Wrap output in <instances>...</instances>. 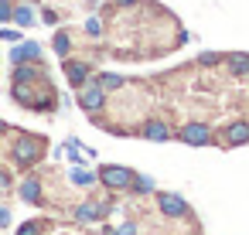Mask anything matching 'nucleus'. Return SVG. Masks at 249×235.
<instances>
[{
	"label": "nucleus",
	"mask_w": 249,
	"mask_h": 235,
	"mask_svg": "<svg viewBox=\"0 0 249 235\" xmlns=\"http://www.w3.org/2000/svg\"><path fill=\"white\" fill-rule=\"evenodd\" d=\"M48 153V140L38 136V133H18V143H14V164L18 167H35L41 164V157Z\"/></svg>",
	"instance_id": "f257e3e1"
},
{
	"label": "nucleus",
	"mask_w": 249,
	"mask_h": 235,
	"mask_svg": "<svg viewBox=\"0 0 249 235\" xmlns=\"http://www.w3.org/2000/svg\"><path fill=\"white\" fill-rule=\"evenodd\" d=\"M75 102H79V109H82V113H89L92 119L106 109V89L96 82V75H92L82 89H75Z\"/></svg>",
	"instance_id": "f03ea898"
},
{
	"label": "nucleus",
	"mask_w": 249,
	"mask_h": 235,
	"mask_svg": "<svg viewBox=\"0 0 249 235\" xmlns=\"http://www.w3.org/2000/svg\"><path fill=\"white\" fill-rule=\"evenodd\" d=\"M96 177H99V184L109 187V191H130L133 181H137V170L120 167V164H103V167L96 170Z\"/></svg>",
	"instance_id": "7ed1b4c3"
},
{
	"label": "nucleus",
	"mask_w": 249,
	"mask_h": 235,
	"mask_svg": "<svg viewBox=\"0 0 249 235\" xmlns=\"http://www.w3.org/2000/svg\"><path fill=\"white\" fill-rule=\"evenodd\" d=\"M174 136H178L181 143H188V147H212V143H215V130H212L208 123H198V119H195V123H184Z\"/></svg>",
	"instance_id": "20e7f679"
},
{
	"label": "nucleus",
	"mask_w": 249,
	"mask_h": 235,
	"mask_svg": "<svg viewBox=\"0 0 249 235\" xmlns=\"http://www.w3.org/2000/svg\"><path fill=\"white\" fill-rule=\"evenodd\" d=\"M157 208L164 211V218H188L191 215V204L181 194H171V191H160L157 194Z\"/></svg>",
	"instance_id": "39448f33"
},
{
	"label": "nucleus",
	"mask_w": 249,
	"mask_h": 235,
	"mask_svg": "<svg viewBox=\"0 0 249 235\" xmlns=\"http://www.w3.org/2000/svg\"><path fill=\"white\" fill-rule=\"evenodd\" d=\"M62 68H65V79H69L72 89H82V85L96 75L89 62H75V58H62Z\"/></svg>",
	"instance_id": "423d86ee"
},
{
	"label": "nucleus",
	"mask_w": 249,
	"mask_h": 235,
	"mask_svg": "<svg viewBox=\"0 0 249 235\" xmlns=\"http://www.w3.org/2000/svg\"><path fill=\"white\" fill-rule=\"evenodd\" d=\"M137 133H140L143 140H154V143H167V140L174 136V130H171L164 119H154V116H150V119H143Z\"/></svg>",
	"instance_id": "0eeeda50"
},
{
	"label": "nucleus",
	"mask_w": 249,
	"mask_h": 235,
	"mask_svg": "<svg viewBox=\"0 0 249 235\" xmlns=\"http://www.w3.org/2000/svg\"><path fill=\"white\" fill-rule=\"evenodd\" d=\"M222 143H225V147H242V143H249V123H246V119L225 123V126H222Z\"/></svg>",
	"instance_id": "6e6552de"
},
{
	"label": "nucleus",
	"mask_w": 249,
	"mask_h": 235,
	"mask_svg": "<svg viewBox=\"0 0 249 235\" xmlns=\"http://www.w3.org/2000/svg\"><path fill=\"white\" fill-rule=\"evenodd\" d=\"M11 62L21 65V62H41V45L38 41H18L11 48Z\"/></svg>",
	"instance_id": "1a4fd4ad"
},
{
	"label": "nucleus",
	"mask_w": 249,
	"mask_h": 235,
	"mask_svg": "<svg viewBox=\"0 0 249 235\" xmlns=\"http://www.w3.org/2000/svg\"><path fill=\"white\" fill-rule=\"evenodd\" d=\"M18 194H21V201H28V204H41V201H45V198H41V181H38V177H24L21 187H18Z\"/></svg>",
	"instance_id": "9d476101"
},
{
	"label": "nucleus",
	"mask_w": 249,
	"mask_h": 235,
	"mask_svg": "<svg viewBox=\"0 0 249 235\" xmlns=\"http://www.w3.org/2000/svg\"><path fill=\"white\" fill-rule=\"evenodd\" d=\"M225 68H229L235 79L249 75V55H246V51H232V55H225Z\"/></svg>",
	"instance_id": "9b49d317"
},
{
	"label": "nucleus",
	"mask_w": 249,
	"mask_h": 235,
	"mask_svg": "<svg viewBox=\"0 0 249 235\" xmlns=\"http://www.w3.org/2000/svg\"><path fill=\"white\" fill-rule=\"evenodd\" d=\"M96 82L106 89V96H109V92H120V89L126 85V79H123V75H116V72H99V75H96Z\"/></svg>",
	"instance_id": "f8f14e48"
},
{
	"label": "nucleus",
	"mask_w": 249,
	"mask_h": 235,
	"mask_svg": "<svg viewBox=\"0 0 249 235\" xmlns=\"http://www.w3.org/2000/svg\"><path fill=\"white\" fill-rule=\"evenodd\" d=\"M11 21H14L18 28H31L38 17H35V11H31L28 4H14V17H11Z\"/></svg>",
	"instance_id": "ddd939ff"
},
{
	"label": "nucleus",
	"mask_w": 249,
	"mask_h": 235,
	"mask_svg": "<svg viewBox=\"0 0 249 235\" xmlns=\"http://www.w3.org/2000/svg\"><path fill=\"white\" fill-rule=\"evenodd\" d=\"M52 48H55L58 58H69V51H72V34H69V31H58V34L52 38Z\"/></svg>",
	"instance_id": "4468645a"
},
{
	"label": "nucleus",
	"mask_w": 249,
	"mask_h": 235,
	"mask_svg": "<svg viewBox=\"0 0 249 235\" xmlns=\"http://www.w3.org/2000/svg\"><path fill=\"white\" fill-rule=\"evenodd\" d=\"M72 181H75V184H96L99 177H96L92 170H82V167H79V170H72Z\"/></svg>",
	"instance_id": "2eb2a0df"
},
{
	"label": "nucleus",
	"mask_w": 249,
	"mask_h": 235,
	"mask_svg": "<svg viewBox=\"0 0 249 235\" xmlns=\"http://www.w3.org/2000/svg\"><path fill=\"white\" fill-rule=\"evenodd\" d=\"M86 34H89V38H99V34H103V21H99V17H89V21H86Z\"/></svg>",
	"instance_id": "dca6fc26"
},
{
	"label": "nucleus",
	"mask_w": 249,
	"mask_h": 235,
	"mask_svg": "<svg viewBox=\"0 0 249 235\" xmlns=\"http://www.w3.org/2000/svg\"><path fill=\"white\" fill-rule=\"evenodd\" d=\"M11 17H14V4H11V0H0V24L11 21Z\"/></svg>",
	"instance_id": "f3484780"
},
{
	"label": "nucleus",
	"mask_w": 249,
	"mask_h": 235,
	"mask_svg": "<svg viewBox=\"0 0 249 235\" xmlns=\"http://www.w3.org/2000/svg\"><path fill=\"white\" fill-rule=\"evenodd\" d=\"M41 225H45V221H31V225H21V228H18V235H38V232H41Z\"/></svg>",
	"instance_id": "a211bd4d"
},
{
	"label": "nucleus",
	"mask_w": 249,
	"mask_h": 235,
	"mask_svg": "<svg viewBox=\"0 0 249 235\" xmlns=\"http://www.w3.org/2000/svg\"><path fill=\"white\" fill-rule=\"evenodd\" d=\"M0 38H4V41H11V45H18V41H21V31H14V28H4V31H0Z\"/></svg>",
	"instance_id": "6ab92c4d"
},
{
	"label": "nucleus",
	"mask_w": 249,
	"mask_h": 235,
	"mask_svg": "<svg viewBox=\"0 0 249 235\" xmlns=\"http://www.w3.org/2000/svg\"><path fill=\"white\" fill-rule=\"evenodd\" d=\"M113 4H116V7H126V11H130V7H137V4H143V0H113Z\"/></svg>",
	"instance_id": "aec40b11"
},
{
	"label": "nucleus",
	"mask_w": 249,
	"mask_h": 235,
	"mask_svg": "<svg viewBox=\"0 0 249 235\" xmlns=\"http://www.w3.org/2000/svg\"><path fill=\"white\" fill-rule=\"evenodd\" d=\"M41 21H45V24H58V14H55V11H45Z\"/></svg>",
	"instance_id": "412c9836"
},
{
	"label": "nucleus",
	"mask_w": 249,
	"mask_h": 235,
	"mask_svg": "<svg viewBox=\"0 0 249 235\" xmlns=\"http://www.w3.org/2000/svg\"><path fill=\"white\" fill-rule=\"evenodd\" d=\"M4 130H7V123H4V119H0V133H4Z\"/></svg>",
	"instance_id": "4be33fe9"
}]
</instances>
